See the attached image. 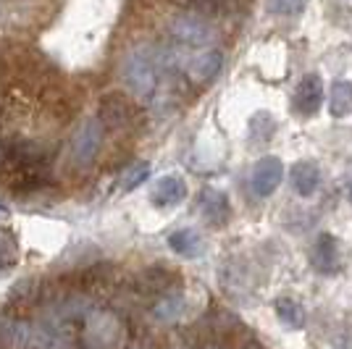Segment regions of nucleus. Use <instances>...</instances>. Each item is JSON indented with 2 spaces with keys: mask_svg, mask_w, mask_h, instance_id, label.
Here are the masks:
<instances>
[{
  "mask_svg": "<svg viewBox=\"0 0 352 349\" xmlns=\"http://www.w3.org/2000/svg\"><path fill=\"white\" fill-rule=\"evenodd\" d=\"M171 56L161 50V47H150L142 45L132 50L124 63H121V82L126 85V89L134 98H150L155 95V89L161 85L163 74L171 66Z\"/></svg>",
  "mask_w": 352,
  "mask_h": 349,
  "instance_id": "nucleus-1",
  "label": "nucleus"
},
{
  "mask_svg": "<svg viewBox=\"0 0 352 349\" xmlns=\"http://www.w3.org/2000/svg\"><path fill=\"white\" fill-rule=\"evenodd\" d=\"M168 32L176 43L187 45V47H203V45L213 43V37H216L213 24L200 11H187V14L174 16L168 24Z\"/></svg>",
  "mask_w": 352,
  "mask_h": 349,
  "instance_id": "nucleus-2",
  "label": "nucleus"
},
{
  "mask_svg": "<svg viewBox=\"0 0 352 349\" xmlns=\"http://www.w3.org/2000/svg\"><path fill=\"white\" fill-rule=\"evenodd\" d=\"M100 147H103V121L100 118H89L74 134L72 160L79 168H87L89 163H95Z\"/></svg>",
  "mask_w": 352,
  "mask_h": 349,
  "instance_id": "nucleus-3",
  "label": "nucleus"
},
{
  "mask_svg": "<svg viewBox=\"0 0 352 349\" xmlns=\"http://www.w3.org/2000/svg\"><path fill=\"white\" fill-rule=\"evenodd\" d=\"M284 179V163H281L276 155H268V158H261L255 166H252V174H250V190L255 197H268L274 194L276 187Z\"/></svg>",
  "mask_w": 352,
  "mask_h": 349,
  "instance_id": "nucleus-4",
  "label": "nucleus"
},
{
  "mask_svg": "<svg viewBox=\"0 0 352 349\" xmlns=\"http://www.w3.org/2000/svg\"><path fill=\"white\" fill-rule=\"evenodd\" d=\"M323 105V82L318 74H305L294 89V111L300 116H316Z\"/></svg>",
  "mask_w": 352,
  "mask_h": 349,
  "instance_id": "nucleus-5",
  "label": "nucleus"
},
{
  "mask_svg": "<svg viewBox=\"0 0 352 349\" xmlns=\"http://www.w3.org/2000/svg\"><path fill=\"white\" fill-rule=\"evenodd\" d=\"M310 262H313V268L318 271V273H339V268H342V255H339V245L334 236H329V234H321L318 239H316V245H313V252H310Z\"/></svg>",
  "mask_w": 352,
  "mask_h": 349,
  "instance_id": "nucleus-6",
  "label": "nucleus"
},
{
  "mask_svg": "<svg viewBox=\"0 0 352 349\" xmlns=\"http://www.w3.org/2000/svg\"><path fill=\"white\" fill-rule=\"evenodd\" d=\"M184 197H187V184H184L182 176H176V174L161 176V179L153 184V190H150V203L155 205V207H174V205H179Z\"/></svg>",
  "mask_w": 352,
  "mask_h": 349,
  "instance_id": "nucleus-7",
  "label": "nucleus"
},
{
  "mask_svg": "<svg viewBox=\"0 0 352 349\" xmlns=\"http://www.w3.org/2000/svg\"><path fill=\"white\" fill-rule=\"evenodd\" d=\"M116 339H118V323L116 318L111 315H95L89 318L87 326V344L89 349H111L116 347Z\"/></svg>",
  "mask_w": 352,
  "mask_h": 349,
  "instance_id": "nucleus-8",
  "label": "nucleus"
},
{
  "mask_svg": "<svg viewBox=\"0 0 352 349\" xmlns=\"http://www.w3.org/2000/svg\"><path fill=\"white\" fill-rule=\"evenodd\" d=\"M221 66H223V56H221L219 50H203L195 58L187 60V76H190L192 82L206 85V82L219 76Z\"/></svg>",
  "mask_w": 352,
  "mask_h": 349,
  "instance_id": "nucleus-9",
  "label": "nucleus"
},
{
  "mask_svg": "<svg viewBox=\"0 0 352 349\" xmlns=\"http://www.w3.org/2000/svg\"><path fill=\"white\" fill-rule=\"evenodd\" d=\"M197 207L203 213V218L213 226H223L229 221V200L219 190H203L197 197Z\"/></svg>",
  "mask_w": 352,
  "mask_h": 349,
  "instance_id": "nucleus-10",
  "label": "nucleus"
},
{
  "mask_svg": "<svg viewBox=\"0 0 352 349\" xmlns=\"http://www.w3.org/2000/svg\"><path fill=\"white\" fill-rule=\"evenodd\" d=\"M289 184H292V190L297 192L300 197H310V194H316L318 184H321V171H318V166H316V163H310V160H300V163H294L292 171H289Z\"/></svg>",
  "mask_w": 352,
  "mask_h": 349,
  "instance_id": "nucleus-11",
  "label": "nucleus"
},
{
  "mask_svg": "<svg viewBox=\"0 0 352 349\" xmlns=\"http://www.w3.org/2000/svg\"><path fill=\"white\" fill-rule=\"evenodd\" d=\"M168 247L182 258H200L203 255V239L195 229H176L168 234Z\"/></svg>",
  "mask_w": 352,
  "mask_h": 349,
  "instance_id": "nucleus-12",
  "label": "nucleus"
},
{
  "mask_svg": "<svg viewBox=\"0 0 352 349\" xmlns=\"http://www.w3.org/2000/svg\"><path fill=\"white\" fill-rule=\"evenodd\" d=\"M98 118L108 121V124H116V126H132V102H126L121 95H108Z\"/></svg>",
  "mask_w": 352,
  "mask_h": 349,
  "instance_id": "nucleus-13",
  "label": "nucleus"
},
{
  "mask_svg": "<svg viewBox=\"0 0 352 349\" xmlns=\"http://www.w3.org/2000/svg\"><path fill=\"white\" fill-rule=\"evenodd\" d=\"M329 113L334 118H344L352 113V82L337 79L329 89Z\"/></svg>",
  "mask_w": 352,
  "mask_h": 349,
  "instance_id": "nucleus-14",
  "label": "nucleus"
},
{
  "mask_svg": "<svg viewBox=\"0 0 352 349\" xmlns=\"http://www.w3.org/2000/svg\"><path fill=\"white\" fill-rule=\"evenodd\" d=\"M276 315L287 328H302L305 326V310L300 302H294L289 297L276 300Z\"/></svg>",
  "mask_w": 352,
  "mask_h": 349,
  "instance_id": "nucleus-15",
  "label": "nucleus"
},
{
  "mask_svg": "<svg viewBox=\"0 0 352 349\" xmlns=\"http://www.w3.org/2000/svg\"><path fill=\"white\" fill-rule=\"evenodd\" d=\"M19 260V245H16V236L6 229H0V271H8L14 268Z\"/></svg>",
  "mask_w": 352,
  "mask_h": 349,
  "instance_id": "nucleus-16",
  "label": "nucleus"
},
{
  "mask_svg": "<svg viewBox=\"0 0 352 349\" xmlns=\"http://www.w3.org/2000/svg\"><path fill=\"white\" fill-rule=\"evenodd\" d=\"M147 176H150V166H147V163H134V166H129V168L124 171L118 184H121L124 192H129V190H134V187H140Z\"/></svg>",
  "mask_w": 352,
  "mask_h": 349,
  "instance_id": "nucleus-17",
  "label": "nucleus"
},
{
  "mask_svg": "<svg viewBox=\"0 0 352 349\" xmlns=\"http://www.w3.org/2000/svg\"><path fill=\"white\" fill-rule=\"evenodd\" d=\"M308 0H271V11L279 16H297L305 11Z\"/></svg>",
  "mask_w": 352,
  "mask_h": 349,
  "instance_id": "nucleus-18",
  "label": "nucleus"
},
{
  "mask_svg": "<svg viewBox=\"0 0 352 349\" xmlns=\"http://www.w3.org/2000/svg\"><path fill=\"white\" fill-rule=\"evenodd\" d=\"M223 0H195L197 8H219Z\"/></svg>",
  "mask_w": 352,
  "mask_h": 349,
  "instance_id": "nucleus-19",
  "label": "nucleus"
},
{
  "mask_svg": "<svg viewBox=\"0 0 352 349\" xmlns=\"http://www.w3.org/2000/svg\"><path fill=\"white\" fill-rule=\"evenodd\" d=\"M6 163H8V147L0 142V168H3Z\"/></svg>",
  "mask_w": 352,
  "mask_h": 349,
  "instance_id": "nucleus-20",
  "label": "nucleus"
},
{
  "mask_svg": "<svg viewBox=\"0 0 352 349\" xmlns=\"http://www.w3.org/2000/svg\"><path fill=\"white\" fill-rule=\"evenodd\" d=\"M6 218H8V207L0 203V221H6Z\"/></svg>",
  "mask_w": 352,
  "mask_h": 349,
  "instance_id": "nucleus-21",
  "label": "nucleus"
},
{
  "mask_svg": "<svg viewBox=\"0 0 352 349\" xmlns=\"http://www.w3.org/2000/svg\"><path fill=\"white\" fill-rule=\"evenodd\" d=\"M350 200H352V187H350Z\"/></svg>",
  "mask_w": 352,
  "mask_h": 349,
  "instance_id": "nucleus-22",
  "label": "nucleus"
}]
</instances>
